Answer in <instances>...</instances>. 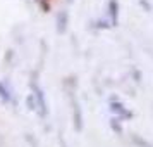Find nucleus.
<instances>
[{
    "instance_id": "1",
    "label": "nucleus",
    "mask_w": 153,
    "mask_h": 147,
    "mask_svg": "<svg viewBox=\"0 0 153 147\" xmlns=\"http://www.w3.org/2000/svg\"><path fill=\"white\" fill-rule=\"evenodd\" d=\"M0 97L4 99L5 102H7V100H10V92L7 90L5 83H0Z\"/></svg>"
}]
</instances>
